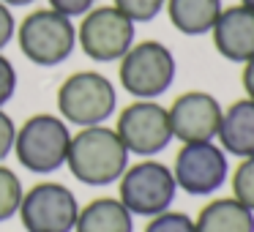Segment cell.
<instances>
[{
  "mask_svg": "<svg viewBox=\"0 0 254 232\" xmlns=\"http://www.w3.org/2000/svg\"><path fill=\"white\" fill-rule=\"evenodd\" d=\"M178 197V183L172 167L159 159H139L128 164L118 180V199L128 208L131 216L153 219L172 208Z\"/></svg>",
  "mask_w": 254,
  "mask_h": 232,
  "instance_id": "cell-6",
  "label": "cell"
},
{
  "mask_svg": "<svg viewBox=\"0 0 254 232\" xmlns=\"http://www.w3.org/2000/svg\"><path fill=\"white\" fill-rule=\"evenodd\" d=\"M142 232H197L194 227V219L189 213H181V210H164V213L148 219Z\"/></svg>",
  "mask_w": 254,
  "mask_h": 232,
  "instance_id": "cell-20",
  "label": "cell"
},
{
  "mask_svg": "<svg viewBox=\"0 0 254 232\" xmlns=\"http://www.w3.org/2000/svg\"><path fill=\"white\" fill-rule=\"evenodd\" d=\"M221 112L224 107L219 104L213 93L205 90H186L181 93L170 107V128H172V139L178 142H213L219 134V123H221Z\"/></svg>",
  "mask_w": 254,
  "mask_h": 232,
  "instance_id": "cell-11",
  "label": "cell"
},
{
  "mask_svg": "<svg viewBox=\"0 0 254 232\" xmlns=\"http://www.w3.org/2000/svg\"><path fill=\"white\" fill-rule=\"evenodd\" d=\"M14 93H17V68L0 52V110L14 99Z\"/></svg>",
  "mask_w": 254,
  "mask_h": 232,
  "instance_id": "cell-21",
  "label": "cell"
},
{
  "mask_svg": "<svg viewBox=\"0 0 254 232\" xmlns=\"http://www.w3.org/2000/svg\"><path fill=\"white\" fill-rule=\"evenodd\" d=\"M14 36H17V19L6 3H0V52L11 44Z\"/></svg>",
  "mask_w": 254,
  "mask_h": 232,
  "instance_id": "cell-24",
  "label": "cell"
},
{
  "mask_svg": "<svg viewBox=\"0 0 254 232\" xmlns=\"http://www.w3.org/2000/svg\"><path fill=\"white\" fill-rule=\"evenodd\" d=\"M241 6H246V8H252V11H254V0H241Z\"/></svg>",
  "mask_w": 254,
  "mask_h": 232,
  "instance_id": "cell-27",
  "label": "cell"
},
{
  "mask_svg": "<svg viewBox=\"0 0 254 232\" xmlns=\"http://www.w3.org/2000/svg\"><path fill=\"white\" fill-rule=\"evenodd\" d=\"M213 47L224 60L246 63L254 58V11L246 6H224L210 30Z\"/></svg>",
  "mask_w": 254,
  "mask_h": 232,
  "instance_id": "cell-12",
  "label": "cell"
},
{
  "mask_svg": "<svg viewBox=\"0 0 254 232\" xmlns=\"http://www.w3.org/2000/svg\"><path fill=\"white\" fill-rule=\"evenodd\" d=\"M137 41V25L115 6H93L77 25V47L96 63H115Z\"/></svg>",
  "mask_w": 254,
  "mask_h": 232,
  "instance_id": "cell-7",
  "label": "cell"
},
{
  "mask_svg": "<svg viewBox=\"0 0 254 232\" xmlns=\"http://www.w3.org/2000/svg\"><path fill=\"white\" fill-rule=\"evenodd\" d=\"M115 131L128 156H137V159H156L172 142L167 107L150 99H134L128 107H123L118 112Z\"/></svg>",
  "mask_w": 254,
  "mask_h": 232,
  "instance_id": "cell-8",
  "label": "cell"
},
{
  "mask_svg": "<svg viewBox=\"0 0 254 232\" xmlns=\"http://www.w3.org/2000/svg\"><path fill=\"white\" fill-rule=\"evenodd\" d=\"M17 216L25 232H74L79 202L66 183L41 180L25 188Z\"/></svg>",
  "mask_w": 254,
  "mask_h": 232,
  "instance_id": "cell-9",
  "label": "cell"
},
{
  "mask_svg": "<svg viewBox=\"0 0 254 232\" xmlns=\"http://www.w3.org/2000/svg\"><path fill=\"white\" fill-rule=\"evenodd\" d=\"M128 150L123 148L121 137L110 126H88L71 134L66 167L74 180L85 186H110L118 183L128 167Z\"/></svg>",
  "mask_w": 254,
  "mask_h": 232,
  "instance_id": "cell-1",
  "label": "cell"
},
{
  "mask_svg": "<svg viewBox=\"0 0 254 232\" xmlns=\"http://www.w3.org/2000/svg\"><path fill=\"white\" fill-rule=\"evenodd\" d=\"M47 3H50V8L61 11L63 17H68V19L82 17V14H88L90 8L96 6V0H47Z\"/></svg>",
  "mask_w": 254,
  "mask_h": 232,
  "instance_id": "cell-23",
  "label": "cell"
},
{
  "mask_svg": "<svg viewBox=\"0 0 254 232\" xmlns=\"http://www.w3.org/2000/svg\"><path fill=\"white\" fill-rule=\"evenodd\" d=\"M14 139H17V123L8 112L0 110V164L14 153Z\"/></svg>",
  "mask_w": 254,
  "mask_h": 232,
  "instance_id": "cell-22",
  "label": "cell"
},
{
  "mask_svg": "<svg viewBox=\"0 0 254 232\" xmlns=\"http://www.w3.org/2000/svg\"><path fill=\"white\" fill-rule=\"evenodd\" d=\"M178 191L210 197L230 180V156L216 142H183L172 161Z\"/></svg>",
  "mask_w": 254,
  "mask_h": 232,
  "instance_id": "cell-10",
  "label": "cell"
},
{
  "mask_svg": "<svg viewBox=\"0 0 254 232\" xmlns=\"http://www.w3.org/2000/svg\"><path fill=\"white\" fill-rule=\"evenodd\" d=\"M216 142L221 145V150L227 156H235V159L254 156V101L252 99H238L230 107H224Z\"/></svg>",
  "mask_w": 254,
  "mask_h": 232,
  "instance_id": "cell-13",
  "label": "cell"
},
{
  "mask_svg": "<svg viewBox=\"0 0 254 232\" xmlns=\"http://www.w3.org/2000/svg\"><path fill=\"white\" fill-rule=\"evenodd\" d=\"M17 41L22 55L36 66H61L77 50L74 19L63 17L55 8H36L17 25Z\"/></svg>",
  "mask_w": 254,
  "mask_h": 232,
  "instance_id": "cell-5",
  "label": "cell"
},
{
  "mask_svg": "<svg viewBox=\"0 0 254 232\" xmlns=\"http://www.w3.org/2000/svg\"><path fill=\"white\" fill-rule=\"evenodd\" d=\"M194 227L197 232H254V213L235 197H219L199 208Z\"/></svg>",
  "mask_w": 254,
  "mask_h": 232,
  "instance_id": "cell-15",
  "label": "cell"
},
{
  "mask_svg": "<svg viewBox=\"0 0 254 232\" xmlns=\"http://www.w3.org/2000/svg\"><path fill=\"white\" fill-rule=\"evenodd\" d=\"M25 186L14 170L6 164H0V224L19 213V202H22Z\"/></svg>",
  "mask_w": 254,
  "mask_h": 232,
  "instance_id": "cell-17",
  "label": "cell"
},
{
  "mask_svg": "<svg viewBox=\"0 0 254 232\" xmlns=\"http://www.w3.org/2000/svg\"><path fill=\"white\" fill-rule=\"evenodd\" d=\"M118 110V90L99 71H74L58 88V112L68 126H101Z\"/></svg>",
  "mask_w": 254,
  "mask_h": 232,
  "instance_id": "cell-4",
  "label": "cell"
},
{
  "mask_svg": "<svg viewBox=\"0 0 254 232\" xmlns=\"http://www.w3.org/2000/svg\"><path fill=\"white\" fill-rule=\"evenodd\" d=\"M0 3H6V6L11 8V6H30V3H36V0H0Z\"/></svg>",
  "mask_w": 254,
  "mask_h": 232,
  "instance_id": "cell-26",
  "label": "cell"
},
{
  "mask_svg": "<svg viewBox=\"0 0 254 232\" xmlns=\"http://www.w3.org/2000/svg\"><path fill=\"white\" fill-rule=\"evenodd\" d=\"M175 74L178 63L172 50L153 39L134 41L131 50L118 60V82L134 99L156 101L172 88Z\"/></svg>",
  "mask_w": 254,
  "mask_h": 232,
  "instance_id": "cell-3",
  "label": "cell"
},
{
  "mask_svg": "<svg viewBox=\"0 0 254 232\" xmlns=\"http://www.w3.org/2000/svg\"><path fill=\"white\" fill-rule=\"evenodd\" d=\"M74 232H134V216L118 197H99L79 205Z\"/></svg>",
  "mask_w": 254,
  "mask_h": 232,
  "instance_id": "cell-14",
  "label": "cell"
},
{
  "mask_svg": "<svg viewBox=\"0 0 254 232\" xmlns=\"http://www.w3.org/2000/svg\"><path fill=\"white\" fill-rule=\"evenodd\" d=\"M112 6L126 14L134 25H139V22H153L164 11L167 0H112Z\"/></svg>",
  "mask_w": 254,
  "mask_h": 232,
  "instance_id": "cell-19",
  "label": "cell"
},
{
  "mask_svg": "<svg viewBox=\"0 0 254 232\" xmlns=\"http://www.w3.org/2000/svg\"><path fill=\"white\" fill-rule=\"evenodd\" d=\"M241 82H243V90H246V99H252V101H254V58L243 63Z\"/></svg>",
  "mask_w": 254,
  "mask_h": 232,
  "instance_id": "cell-25",
  "label": "cell"
},
{
  "mask_svg": "<svg viewBox=\"0 0 254 232\" xmlns=\"http://www.w3.org/2000/svg\"><path fill=\"white\" fill-rule=\"evenodd\" d=\"M68 145H71L68 123L61 115L36 112L22 126H17L14 156L33 175H52L61 167H66Z\"/></svg>",
  "mask_w": 254,
  "mask_h": 232,
  "instance_id": "cell-2",
  "label": "cell"
},
{
  "mask_svg": "<svg viewBox=\"0 0 254 232\" xmlns=\"http://www.w3.org/2000/svg\"><path fill=\"white\" fill-rule=\"evenodd\" d=\"M230 183H232V197L254 213V156L238 161Z\"/></svg>",
  "mask_w": 254,
  "mask_h": 232,
  "instance_id": "cell-18",
  "label": "cell"
},
{
  "mask_svg": "<svg viewBox=\"0 0 254 232\" xmlns=\"http://www.w3.org/2000/svg\"><path fill=\"white\" fill-rule=\"evenodd\" d=\"M224 3L221 0H167V17L183 36H205L213 30Z\"/></svg>",
  "mask_w": 254,
  "mask_h": 232,
  "instance_id": "cell-16",
  "label": "cell"
}]
</instances>
